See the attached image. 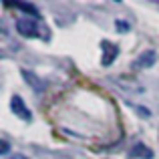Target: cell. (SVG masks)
Instances as JSON below:
<instances>
[{
    "label": "cell",
    "instance_id": "6da1fadb",
    "mask_svg": "<svg viewBox=\"0 0 159 159\" xmlns=\"http://www.w3.org/2000/svg\"><path fill=\"white\" fill-rule=\"evenodd\" d=\"M16 30L24 39H36L40 36V24L34 18H20L16 20Z\"/></svg>",
    "mask_w": 159,
    "mask_h": 159
},
{
    "label": "cell",
    "instance_id": "7a4b0ae2",
    "mask_svg": "<svg viewBox=\"0 0 159 159\" xmlns=\"http://www.w3.org/2000/svg\"><path fill=\"white\" fill-rule=\"evenodd\" d=\"M10 111L14 113L18 119H22V121H32V113L28 111V107L24 105V101H22V97H18V95H12V99H10Z\"/></svg>",
    "mask_w": 159,
    "mask_h": 159
},
{
    "label": "cell",
    "instance_id": "3957f363",
    "mask_svg": "<svg viewBox=\"0 0 159 159\" xmlns=\"http://www.w3.org/2000/svg\"><path fill=\"white\" fill-rule=\"evenodd\" d=\"M101 52H103V57H101V62H103V66H109V65H113V61L117 58V54H119V47L117 44H113V43H109V40H101Z\"/></svg>",
    "mask_w": 159,
    "mask_h": 159
},
{
    "label": "cell",
    "instance_id": "277c9868",
    "mask_svg": "<svg viewBox=\"0 0 159 159\" xmlns=\"http://www.w3.org/2000/svg\"><path fill=\"white\" fill-rule=\"evenodd\" d=\"M155 58H157V52L155 51H145V52H141L139 57L133 61V69H137V70L149 69V66L155 65Z\"/></svg>",
    "mask_w": 159,
    "mask_h": 159
},
{
    "label": "cell",
    "instance_id": "5b68a950",
    "mask_svg": "<svg viewBox=\"0 0 159 159\" xmlns=\"http://www.w3.org/2000/svg\"><path fill=\"white\" fill-rule=\"evenodd\" d=\"M129 155H131V157H139V159H151V157H153V151L147 147V145H143V143H137L135 147H131Z\"/></svg>",
    "mask_w": 159,
    "mask_h": 159
},
{
    "label": "cell",
    "instance_id": "8992f818",
    "mask_svg": "<svg viewBox=\"0 0 159 159\" xmlns=\"http://www.w3.org/2000/svg\"><path fill=\"white\" fill-rule=\"evenodd\" d=\"M22 77H24V81H26L30 87H34L39 93H40V91H44V83H43V81H39V77H34L30 70H22Z\"/></svg>",
    "mask_w": 159,
    "mask_h": 159
},
{
    "label": "cell",
    "instance_id": "52a82bcc",
    "mask_svg": "<svg viewBox=\"0 0 159 159\" xmlns=\"http://www.w3.org/2000/svg\"><path fill=\"white\" fill-rule=\"evenodd\" d=\"M14 6H16V8H22V10H24V12H28V14L39 16V8H36V6H32V4H28V2H16Z\"/></svg>",
    "mask_w": 159,
    "mask_h": 159
},
{
    "label": "cell",
    "instance_id": "ba28073f",
    "mask_svg": "<svg viewBox=\"0 0 159 159\" xmlns=\"http://www.w3.org/2000/svg\"><path fill=\"white\" fill-rule=\"evenodd\" d=\"M115 26H117V30H119V32H129V28H131V26H129V22H125V20H117Z\"/></svg>",
    "mask_w": 159,
    "mask_h": 159
},
{
    "label": "cell",
    "instance_id": "9c48e42d",
    "mask_svg": "<svg viewBox=\"0 0 159 159\" xmlns=\"http://www.w3.org/2000/svg\"><path fill=\"white\" fill-rule=\"evenodd\" d=\"M8 151H10V143L6 139H0V155H6Z\"/></svg>",
    "mask_w": 159,
    "mask_h": 159
},
{
    "label": "cell",
    "instance_id": "30bf717a",
    "mask_svg": "<svg viewBox=\"0 0 159 159\" xmlns=\"http://www.w3.org/2000/svg\"><path fill=\"white\" fill-rule=\"evenodd\" d=\"M10 159H28V157H24V155H14V157H10Z\"/></svg>",
    "mask_w": 159,
    "mask_h": 159
}]
</instances>
